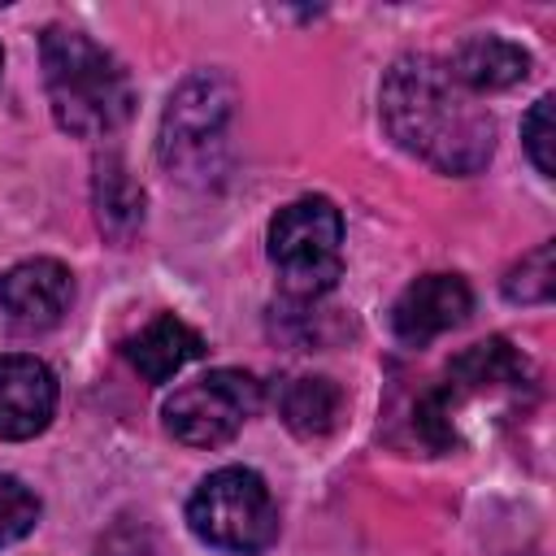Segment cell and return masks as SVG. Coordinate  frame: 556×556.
<instances>
[{"instance_id":"obj_1","label":"cell","mask_w":556,"mask_h":556,"mask_svg":"<svg viewBox=\"0 0 556 556\" xmlns=\"http://www.w3.org/2000/svg\"><path fill=\"white\" fill-rule=\"evenodd\" d=\"M387 135L439 174H478L495 152V122L434 56H400L382 78Z\"/></svg>"},{"instance_id":"obj_2","label":"cell","mask_w":556,"mask_h":556,"mask_svg":"<svg viewBox=\"0 0 556 556\" xmlns=\"http://www.w3.org/2000/svg\"><path fill=\"white\" fill-rule=\"evenodd\" d=\"M39 56H43L48 104L61 130L100 139L130 117V104H135L130 78L122 61L104 52L91 35L70 26H48L39 39Z\"/></svg>"},{"instance_id":"obj_3","label":"cell","mask_w":556,"mask_h":556,"mask_svg":"<svg viewBox=\"0 0 556 556\" xmlns=\"http://www.w3.org/2000/svg\"><path fill=\"white\" fill-rule=\"evenodd\" d=\"M269 261L295 300L326 295L343 274V217L326 195H300L269 222Z\"/></svg>"},{"instance_id":"obj_4","label":"cell","mask_w":556,"mask_h":556,"mask_svg":"<svg viewBox=\"0 0 556 556\" xmlns=\"http://www.w3.org/2000/svg\"><path fill=\"white\" fill-rule=\"evenodd\" d=\"M187 521L200 543L235 556H256L278 539V508L265 478L239 465L217 469L195 486L187 500Z\"/></svg>"},{"instance_id":"obj_5","label":"cell","mask_w":556,"mask_h":556,"mask_svg":"<svg viewBox=\"0 0 556 556\" xmlns=\"http://www.w3.org/2000/svg\"><path fill=\"white\" fill-rule=\"evenodd\" d=\"M261 408V382L248 369H208L165 400V430L187 447L230 443Z\"/></svg>"},{"instance_id":"obj_6","label":"cell","mask_w":556,"mask_h":556,"mask_svg":"<svg viewBox=\"0 0 556 556\" xmlns=\"http://www.w3.org/2000/svg\"><path fill=\"white\" fill-rule=\"evenodd\" d=\"M230 104H235V91L226 78L217 74H195L187 78L169 104H165V117H161V156L165 165L174 169H187V165H200L208 156V148H217L226 122H230Z\"/></svg>"},{"instance_id":"obj_7","label":"cell","mask_w":556,"mask_h":556,"mask_svg":"<svg viewBox=\"0 0 556 556\" xmlns=\"http://www.w3.org/2000/svg\"><path fill=\"white\" fill-rule=\"evenodd\" d=\"M70 300H74V278L52 256L17 261L13 269L0 274V308L26 334L56 326L70 313Z\"/></svg>"},{"instance_id":"obj_8","label":"cell","mask_w":556,"mask_h":556,"mask_svg":"<svg viewBox=\"0 0 556 556\" xmlns=\"http://www.w3.org/2000/svg\"><path fill=\"white\" fill-rule=\"evenodd\" d=\"M473 308V291L460 274H421L408 282L391 308V330L404 343H430L447 330H456Z\"/></svg>"},{"instance_id":"obj_9","label":"cell","mask_w":556,"mask_h":556,"mask_svg":"<svg viewBox=\"0 0 556 556\" xmlns=\"http://www.w3.org/2000/svg\"><path fill=\"white\" fill-rule=\"evenodd\" d=\"M56 413V378L39 356H0V439H35Z\"/></svg>"},{"instance_id":"obj_10","label":"cell","mask_w":556,"mask_h":556,"mask_svg":"<svg viewBox=\"0 0 556 556\" xmlns=\"http://www.w3.org/2000/svg\"><path fill=\"white\" fill-rule=\"evenodd\" d=\"M126 361L148 378V382H169L187 361L204 356V334L191 330L182 317L174 313H156L139 334H130L122 343Z\"/></svg>"},{"instance_id":"obj_11","label":"cell","mask_w":556,"mask_h":556,"mask_svg":"<svg viewBox=\"0 0 556 556\" xmlns=\"http://www.w3.org/2000/svg\"><path fill=\"white\" fill-rule=\"evenodd\" d=\"M443 65L465 91H504L530 74V52L500 35H473Z\"/></svg>"},{"instance_id":"obj_12","label":"cell","mask_w":556,"mask_h":556,"mask_svg":"<svg viewBox=\"0 0 556 556\" xmlns=\"http://www.w3.org/2000/svg\"><path fill=\"white\" fill-rule=\"evenodd\" d=\"M343 408V391L330 378H291L282 387V421L300 434V439H321L334 430Z\"/></svg>"},{"instance_id":"obj_13","label":"cell","mask_w":556,"mask_h":556,"mask_svg":"<svg viewBox=\"0 0 556 556\" xmlns=\"http://www.w3.org/2000/svg\"><path fill=\"white\" fill-rule=\"evenodd\" d=\"M96 213H100V226L117 239H126L143 222V191L135 187V178L117 156L96 161Z\"/></svg>"},{"instance_id":"obj_14","label":"cell","mask_w":556,"mask_h":556,"mask_svg":"<svg viewBox=\"0 0 556 556\" xmlns=\"http://www.w3.org/2000/svg\"><path fill=\"white\" fill-rule=\"evenodd\" d=\"M552 243H539L534 252H526L508 274H504V295L513 304H543L552 300V287H556V274H552Z\"/></svg>"},{"instance_id":"obj_15","label":"cell","mask_w":556,"mask_h":556,"mask_svg":"<svg viewBox=\"0 0 556 556\" xmlns=\"http://www.w3.org/2000/svg\"><path fill=\"white\" fill-rule=\"evenodd\" d=\"M39 521V500L30 486H22L13 473H0V547L30 534Z\"/></svg>"},{"instance_id":"obj_16","label":"cell","mask_w":556,"mask_h":556,"mask_svg":"<svg viewBox=\"0 0 556 556\" xmlns=\"http://www.w3.org/2000/svg\"><path fill=\"white\" fill-rule=\"evenodd\" d=\"M521 139H526V152H530L534 169L543 178H552L556 174V156H552V143H556V130H552V96H539L534 100V109L521 122Z\"/></svg>"},{"instance_id":"obj_17","label":"cell","mask_w":556,"mask_h":556,"mask_svg":"<svg viewBox=\"0 0 556 556\" xmlns=\"http://www.w3.org/2000/svg\"><path fill=\"white\" fill-rule=\"evenodd\" d=\"M0 70H4V48H0Z\"/></svg>"}]
</instances>
